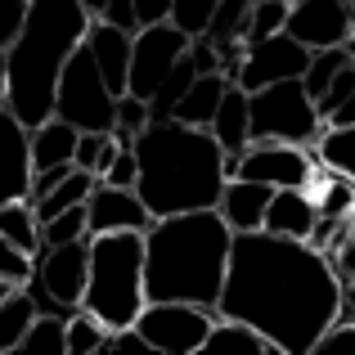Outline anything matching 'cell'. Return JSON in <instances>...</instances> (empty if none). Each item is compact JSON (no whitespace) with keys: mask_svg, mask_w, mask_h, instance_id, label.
Returning a JSON list of instances; mask_svg holds the SVG:
<instances>
[{"mask_svg":"<svg viewBox=\"0 0 355 355\" xmlns=\"http://www.w3.org/2000/svg\"><path fill=\"white\" fill-rule=\"evenodd\" d=\"M108 324L99 320V315H90L86 306H77V311L68 315V351L72 355H99L108 351Z\"/></svg>","mask_w":355,"mask_h":355,"instance_id":"30","label":"cell"},{"mask_svg":"<svg viewBox=\"0 0 355 355\" xmlns=\"http://www.w3.org/2000/svg\"><path fill=\"white\" fill-rule=\"evenodd\" d=\"M234 230L216 207L157 216L144 230V297L148 302H193L216 311L225 288Z\"/></svg>","mask_w":355,"mask_h":355,"instance_id":"2","label":"cell"},{"mask_svg":"<svg viewBox=\"0 0 355 355\" xmlns=\"http://www.w3.org/2000/svg\"><path fill=\"white\" fill-rule=\"evenodd\" d=\"M351 63H355V54H351ZM351 121H355V86H351L347 104H342L338 113H329V126H351Z\"/></svg>","mask_w":355,"mask_h":355,"instance_id":"46","label":"cell"},{"mask_svg":"<svg viewBox=\"0 0 355 355\" xmlns=\"http://www.w3.org/2000/svg\"><path fill=\"white\" fill-rule=\"evenodd\" d=\"M23 14H27V0H0V50H5V45L18 36Z\"/></svg>","mask_w":355,"mask_h":355,"instance_id":"41","label":"cell"},{"mask_svg":"<svg viewBox=\"0 0 355 355\" xmlns=\"http://www.w3.org/2000/svg\"><path fill=\"white\" fill-rule=\"evenodd\" d=\"M284 23H288V5H284V0H252V14H248V32H243V45L266 41V36L284 32Z\"/></svg>","mask_w":355,"mask_h":355,"instance_id":"34","label":"cell"},{"mask_svg":"<svg viewBox=\"0 0 355 355\" xmlns=\"http://www.w3.org/2000/svg\"><path fill=\"white\" fill-rule=\"evenodd\" d=\"M0 104H5V50H0Z\"/></svg>","mask_w":355,"mask_h":355,"instance_id":"48","label":"cell"},{"mask_svg":"<svg viewBox=\"0 0 355 355\" xmlns=\"http://www.w3.org/2000/svg\"><path fill=\"white\" fill-rule=\"evenodd\" d=\"M329 261H333V270H338V279H355V216H351L347 234L338 239V248L329 252Z\"/></svg>","mask_w":355,"mask_h":355,"instance_id":"40","label":"cell"},{"mask_svg":"<svg viewBox=\"0 0 355 355\" xmlns=\"http://www.w3.org/2000/svg\"><path fill=\"white\" fill-rule=\"evenodd\" d=\"M144 126H148V99L117 95V126H113V135L121 139V144H130V139H135Z\"/></svg>","mask_w":355,"mask_h":355,"instance_id":"36","label":"cell"},{"mask_svg":"<svg viewBox=\"0 0 355 355\" xmlns=\"http://www.w3.org/2000/svg\"><path fill=\"white\" fill-rule=\"evenodd\" d=\"M306 63H311V50H306L302 41H293L288 32H275V36H266V41L243 45V63L234 72V86H243L252 95V90L270 86V81L302 77Z\"/></svg>","mask_w":355,"mask_h":355,"instance_id":"12","label":"cell"},{"mask_svg":"<svg viewBox=\"0 0 355 355\" xmlns=\"http://www.w3.org/2000/svg\"><path fill=\"white\" fill-rule=\"evenodd\" d=\"M198 355H275V347H270L252 324L216 315V324H211V333H207V342H202Z\"/></svg>","mask_w":355,"mask_h":355,"instance_id":"22","label":"cell"},{"mask_svg":"<svg viewBox=\"0 0 355 355\" xmlns=\"http://www.w3.org/2000/svg\"><path fill=\"white\" fill-rule=\"evenodd\" d=\"M130 144H135V139H130ZM130 144H121L117 153H113V162L104 166V175H99L104 184H117V189H135L139 166H135V148H130Z\"/></svg>","mask_w":355,"mask_h":355,"instance_id":"37","label":"cell"},{"mask_svg":"<svg viewBox=\"0 0 355 355\" xmlns=\"http://www.w3.org/2000/svg\"><path fill=\"white\" fill-rule=\"evenodd\" d=\"M284 5H297V0H284Z\"/></svg>","mask_w":355,"mask_h":355,"instance_id":"51","label":"cell"},{"mask_svg":"<svg viewBox=\"0 0 355 355\" xmlns=\"http://www.w3.org/2000/svg\"><path fill=\"white\" fill-rule=\"evenodd\" d=\"M86 225H90V234H113V230H135V234H144V230L153 225V211L139 202L135 189H117V184L99 180L86 198Z\"/></svg>","mask_w":355,"mask_h":355,"instance_id":"14","label":"cell"},{"mask_svg":"<svg viewBox=\"0 0 355 355\" xmlns=\"http://www.w3.org/2000/svg\"><path fill=\"white\" fill-rule=\"evenodd\" d=\"M54 117H63L77 130H113L117 126V95L99 77L86 45L63 63L59 90H54Z\"/></svg>","mask_w":355,"mask_h":355,"instance_id":"7","label":"cell"},{"mask_svg":"<svg viewBox=\"0 0 355 355\" xmlns=\"http://www.w3.org/2000/svg\"><path fill=\"white\" fill-rule=\"evenodd\" d=\"M135 193L148 211L175 216V211L216 207L225 189V148L211 139V130L184 126V121H148L135 135Z\"/></svg>","mask_w":355,"mask_h":355,"instance_id":"3","label":"cell"},{"mask_svg":"<svg viewBox=\"0 0 355 355\" xmlns=\"http://www.w3.org/2000/svg\"><path fill=\"white\" fill-rule=\"evenodd\" d=\"M27 275H32V257L0 239V279L5 284H27Z\"/></svg>","mask_w":355,"mask_h":355,"instance_id":"39","label":"cell"},{"mask_svg":"<svg viewBox=\"0 0 355 355\" xmlns=\"http://www.w3.org/2000/svg\"><path fill=\"white\" fill-rule=\"evenodd\" d=\"M144 234L113 230L90 234V270H86V306L108 329H130L144 311Z\"/></svg>","mask_w":355,"mask_h":355,"instance_id":"5","label":"cell"},{"mask_svg":"<svg viewBox=\"0 0 355 355\" xmlns=\"http://www.w3.org/2000/svg\"><path fill=\"white\" fill-rule=\"evenodd\" d=\"M9 288H18V284H5V279H0V297H5V293H9Z\"/></svg>","mask_w":355,"mask_h":355,"instance_id":"49","label":"cell"},{"mask_svg":"<svg viewBox=\"0 0 355 355\" xmlns=\"http://www.w3.org/2000/svg\"><path fill=\"white\" fill-rule=\"evenodd\" d=\"M248 130L252 139H288L311 148L324 135V117L306 95L302 77H284L248 95Z\"/></svg>","mask_w":355,"mask_h":355,"instance_id":"6","label":"cell"},{"mask_svg":"<svg viewBox=\"0 0 355 355\" xmlns=\"http://www.w3.org/2000/svg\"><path fill=\"white\" fill-rule=\"evenodd\" d=\"M95 23H99V18H95ZM104 23L121 27V32H139V18H135V5H130V0H108Z\"/></svg>","mask_w":355,"mask_h":355,"instance_id":"44","label":"cell"},{"mask_svg":"<svg viewBox=\"0 0 355 355\" xmlns=\"http://www.w3.org/2000/svg\"><path fill=\"white\" fill-rule=\"evenodd\" d=\"M193 36H184L175 23H148L130 36V72H126V95L153 99V90L166 81V72L184 59Z\"/></svg>","mask_w":355,"mask_h":355,"instance_id":"11","label":"cell"},{"mask_svg":"<svg viewBox=\"0 0 355 355\" xmlns=\"http://www.w3.org/2000/svg\"><path fill=\"white\" fill-rule=\"evenodd\" d=\"M248 14H252V0H216V14L207 23V41L216 50L225 45H243V32H248Z\"/></svg>","mask_w":355,"mask_h":355,"instance_id":"28","label":"cell"},{"mask_svg":"<svg viewBox=\"0 0 355 355\" xmlns=\"http://www.w3.org/2000/svg\"><path fill=\"white\" fill-rule=\"evenodd\" d=\"M198 77V68L189 63V50H184V59L175 63L171 72H166V81L153 90V99H148V121H166L175 113V104H180V95L189 90V81Z\"/></svg>","mask_w":355,"mask_h":355,"instance_id":"29","label":"cell"},{"mask_svg":"<svg viewBox=\"0 0 355 355\" xmlns=\"http://www.w3.org/2000/svg\"><path fill=\"white\" fill-rule=\"evenodd\" d=\"M0 239L14 243L18 252H27V257L41 252V220H36V207L27 198L0 202Z\"/></svg>","mask_w":355,"mask_h":355,"instance_id":"23","label":"cell"},{"mask_svg":"<svg viewBox=\"0 0 355 355\" xmlns=\"http://www.w3.org/2000/svg\"><path fill=\"white\" fill-rule=\"evenodd\" d=\"M32 320H36L32 293H27L23 284L9 288V293L0 297V355L18 351V342H23V333H27V324H32Z\"/></svg>","mask_w":355,"mask_h":355,"instance_id":"26","label":"cell"},{"mask_svg":"<svg viewBox=\"0 0 355 355\" xmlns=\"http://www.w3.org/2000/svg\"><path fill=\"white\" fill-rule=\"evenodd\" d=\"M130 5H135L139 27H148V23H166V18H171V0H130Z\"/></svg>","mask_w":355,"mask_h":355,"instance_id":"45","label":"cell"},{"mask_svg":"<svg viewBox=\"0 0 355 355\" xmlns=\"http://www.w3.org/2000/svg\"><path fill=\"white\" fill-rule=\"evenodd\" d=\"M81 5H86V14H90V23H95V18H104V9H108V0H81Z\"/></svg>","mask_w":355,"mask_h":355,"instance_id":"47","label":"cell"},{"mask_svg":"<svg viewBox=\"0 0 355 355\" xmlns=\"http://www.w3.org/2000/svg\"><path fill=\"white\" fill-rule=\"evenodd\" d=\"M347 63H351V50H347V45H333V50H311V63H306V72H302L306 95L320 99V95H324V86H329V81L338 77Z\"/></svg>","mask_w":355,"mask_h":355,"instance_id":"32","label":"cell"},{"mask_svg":"<svg viewBox=\"0 0 355 355\" xmlns=\"http://www.w3.org/2000/svg\"><path fill=\"white\" fill-rule=\"evenodd\" d=\"M189 63L198 72H220V50L207 41V36H193L189 41ZM220 77H225V72H220Z\"/></svg>","mask_w":355,"mask_h":355,"instance_id":"42","label":"cell"},{"mask_svg":"<svg viewBox=\"0 0 355 355\" xmlns=\"http://www.w3.org/2000/svg\"><path fill=\"white\" fill-rule=\"evenodd\" d=\"M211 14H216V0H171V18L166 23H175L184 36H202Z\"/></svg>","mask_w":355,"mask_h":355,"instance_id":"35","label":"cell"},{"mask_svg":"<svg viewBox=\"0 0 355 355\" xmlns=\"http://www.w3.org/2000/svg\"><path fill=\"white\" fill-rule=\"evenodd\" d=\"M270 184H252V180H225V189H220L216 198V211L220 220H225L234 234H248V230H261L266 225V207H270Z\"/></svg>","mask_w":355,"mask_h":355,"instance_id":"17","label":"cell"},{"mask_svg":"<svg viewBox=\"0 0 355 355\" xmlns=\"http://www.w3.org/2000/svg\"><path fill=\"white\" fill-rule=\"evenodd\" d=\"M90 14L81 0H27L18 36L5 45V108L27 130L54 117L63 63L81 50Z\"/></svg>","mask_w":355,"mask_h":355,"instance_id":"4","label":"cell"},{"mask_svg":"<svg viewBox=\"0 0 355 355\" xmlns=\"http://www.w3.org/2000/svg\"><path fill=\"white\" fill-rule=\"evenodd\" d=\"M211 324L216 311L193 302H144V311L135 315V333L148 342V351L162 355H198Z\"/></svg>","mask_w":355,"mask_h":355,"instance_id":"9","label":"cell"},{"mask_svg":"<svg viewBox=\"0 0 355 355\" xmlns=\"http://www.w3.org/2000/svg\"><path fill=\"white\" fill-rule=\"evenodd\" d=\"M207 130H211V139H216L225 153H243V148L252 144V130H248V90L230 81Z\"/></svg>","mask_w":355,"mask_h":355,"instance_id":"19","label":"cell"},{"mask_svg":"<svg viewBox=\"0 0 355 355\" xmlns=\"http://www.w3.org/2000/svg\"><path fill=\"white\" fill-rule=\"evenodd\" d=\"M117 148H121V139L113 135V130H81L72 166H81V171H90V175H104V166L113 162Z\"/></svg>","mask_w":355,"mask_h":355,"instance_id":"31","label":"cell"},{"mask_svg":"<svg viewBox=\"0 0 355 355\" xmlns=\"http://www.w3.org/2000/svg\"><path fill=\"white\" fill-rule=\"evenodd\" d=\"M338 306L342 279L329 252L270 230L234 234L216 315L252 324L275 355H311L320 333L338 320Z\"/></svg>","mask_w":355,"mask_h":355,"instance_id":"1","label":"cell"},{"mask_svg":"<svg viewBox=\"0 0 355 355\" xmlns=\"http://www.w3.org/2000/svg\"><path fill=\"white\" fill-rule=\"evenodd\" d=\"M315 162L329 166V171L347 175V180L355 184V121L351 126H324V135L315 139Z\"/></svg>","mask_w":355,"mask_h":355,"instance_id":"25","label":"cell"},{"mask_svg":"<svg viewBox=\"0 0 355 355\" xmlns=\"http://www.w3.org/2000/svg\"><path fill=\"white\" fill-rule=\"evenodd\" d=\"M86 270H90V239L41 248L32 257V275H27L23 288L32 293L36 311L72 315L81 306V297H86Z\"/></svg>","mask_w":355,"mask_h":355,"instance_id":"8","label":"cell"},{"mask_svg":"<svg viewBox=\"0 0 355 355\" xmlns=\"http://www.w3.org/2000/svg\"><path fill=\"white\" fill-rule=\"evenodd\" d=\"M18 351H50V355H68V315L59 311H36V320L27 324Z\"/></svg>","mask_w":355,"mask_h":355,"instance_id":"27","label":"cell"},{"mask_svg":"<svg viewBox=\"0 0 355 355\" xmlns=\"http://www.w3.org/2000/svg\"><path fill=\"white\" fill-rule=\"evenodd\" d=\"M347 5H351V14H355V0H347Z\"/></svg>","mask_w":355,"mask_h":355,"instance_id":"50","label":"cell"},{"mask_svg":"<svg viewBox=\"0 0 355 355\" xmlns=\"http://www.w3.org/2000/svg\"><path fill=\"white\" fill-rule=\"evenodd\" d=\"M68 171H72V166H45V171H32V189H27V202H41L45 193H50Z\"/></svg>","mask_w":355,"mask_h":355,"instance_id":"43","label":"cell"},{"mask_svg":"<svg viewBox=\"0 0 355 355\" xmlns=\"http://www.w3.org/2000/svg\"><path fill=\"white\" fill-rule=\"evenodd\" d=\"M284 32L302 41L306 50H333L355 36V14L347 0H297V5H288Z\"/></svg>","mask_w":355,"mask_h":355,"instance_id":"13","label":"cell"},{"mask_svg":"<svg viewBox=\"0 0 355 355\" xmlns=\"http://www.w3.org/2000/svg\"><path fill=\"white\" fill-rule=\"evenodd\" d=\"M225 86H230V77H220V72H198V77L189 81V90L180 95V104H175L171 117L184 121V126L207 130L211 117H216V104H220V95H225Z\"/></svg>","mask_w":355,"mask_h":355,"instance_id":"20","label":"cell"},{"mask_svg":"<svg viewBox=\"0 0 355 355\" xmlns=\"http://www.w3.org/2000/svg\"><path fill=\"white\" fill-rule=\"evenodd\" d=\"M333 351H351L355 355V320H333L329 329L320 333L311 355H333Z\"/></svg>","mask_w":355,"mask_h":355,"instance_id":"38","label":"cell"},{"mask_svg":"<svg viewBox=\"0 0 355 355\" xmlns=\"http://www.w3.org/2000/svg\"><path fill=\"white\" fill-rule=\"evenodd\" d=\"M32 189V130L0 104V202L27 198Z\"/></svg>","mask_w":355,"mask_h":355,"instance_id":"15","label":"cell"},{"mask_svg":"<svg viewBox=\"0 0 355 355\" xmlns=\"http://www.w3.org/2000/svg\"><path fill=\"white\" fill-rule=\"evenodd\" d=\"M315 171H320L315 148L288 144V139H252L234 162L239 180L270 184V189H311ZM234 175H230V180H234Z\"/></svg>","mask_w":355,"mask_h":355,"instance_id":"10","label":"cell"},{"mask_svg":"<svg viewBox=\"0 0 355 355\" xmlns=\"http://www.w3.org/2000/svg\"><path fill=\"white\" fill-rule=\"evenodd\" d=\"M261 230L284 234V239H311V230H315V193L311 189H275Z\"/></svg>","mask_w":355,"mask_h":355,"instance_id":"18","label":"cell"},{"mask_svg":"<svg viewBox=\"0 0 355 355\" xmlns=\"http://www.w3.org/2000/svg\"><path fill=\"white\" fill-rule=\"evenodd\" d=\"M130 36L135 32H121V27L113 23H90V32H86V50H90V59H95V68H99V77L108 81V90L113 95H126V72H130Z\"/></svg>","mask_w":355,"mask_h":355,"instance_id":"16","label":"cell"},{"mask_svg":"<svg viewBox=\"0 0 355 355\" xmlns=\"http://www.w3.org/2000/svg\"><path fill=\"white\" fill-rule=\"evenodd\" d=\"M95 184H99V175L72 166V171L63 175V180L54 184L41 202H32V207H36V220H50V216H59V211H68V207H81V202L90 198V189H95Z\"/></svg>","mask_w":355,"mask_h":355,"instance_id":"24","label":"cell"},{"mask_svg":"<svg viewBox=\"0 0 355 355\" xmlns=\"http://www.w3.org/2000/svg\"><path fill=\"white\" fill-rule=\"evenodd\" d=\"M77 126H68L63 117H45L41 126H32V171H45V166H72V153H77Z\"/></svg>","mask_w":355,"mask_h":355,"instance_id":"21","label":"cell"},{"mask_svg":"<svg viewBox=\"0 0 355 355\" xmlns=\"http://www.w3.org/2000/svg\"><path fill=\"white\" fill-rule=\"evenodd\" d=\"M90 239V225H86V202L81 207H68L59 216L41 220V248H59V243H81Z\"/></svg>","mask_w":355,"mask_h":355,"instance_id":"33","label":"cell"}]
</instances>
